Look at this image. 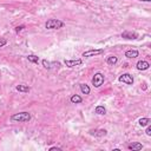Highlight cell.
Segmentation results:
<instances>
[{
    "instance_id": "1",
    "label": "cell",
    "mask_w": 151,
    "mask_h": 151,
    "mask_svg": "<svg viewBox=\"0 0 151 151\" xmlns=\"http://www.w3.org/2000/svg\"><path fill=\"white\" fill-rule=\"evenodd\" d=\"M31 118H32V116L27 111H22V112L14 113V114L11 116V120L12 122H17V123H26V122H29Z\"/></svg>"
},
{
    "instance_id": "2",
    "label": "cell",
    "mask_w": 151,
    "mask_h": 151,
    "mask_svg": "<svg viewBox=\"0 0 151 151\" xmlns=\"http://www.w3.org/2000/svg\"><path fill=\"white\" fill-rule=\"evenodd\" d=\"M65 26V22L59 19H48L45 24V27L47 29H59Z\"/></svg>"
},
{
    "instance_id": "3",
    "label": "cell",
    "mask_w": 151,
    "mask_h": 151,
    "mask_svg": "<svg viewBox=\"0 0 151 151\" xmlns=\"http://www.w3.org/2000/svg\"><path fill=\"white\" fill-rule=\"evenodd\" d=\"M104 83V74L100 73V72H97L94 73V76L92 77V85L94 87H100Z\"/></svg>"
},
{
    "instance_id": "4",
    "label": "cell",
    "mask_w": 151,
    "mask_h": 151,
    "mask_svg": "<svg viewBox=\"0 0 151 151\" xmlns=\"http://www.w3.org/2000/svg\"><path fill=\"white\" fill-rule=\"evenodd\" d=\"M118 80L125 83L126 85H132V84H133V77H132L130 73H124V74L119 76Z\"/></svg>"
},
{
    "instance_id": "5",
    "label": "cell",
    "mask_w": 151,
    "mask_h": 151,
    "mask_svg": "<svg viewBox=\"0 0 151 151\" xmlns=\"http://www.w3.org/2000/svg\"><path fill=\"white\" fill-rule=\"evenodd\" d=\"M104 53V50L103 48H98V50H88V51H85L81 55L85 57V58H90V57H94V55H98V54H101Z\"/></svg>"
},
{
    "instance_id": "6",
    "label": "cell",
    "mask_w": 151,
    "mask_h": 151,
    "mask_svg": "<svg viewBox=\"0 0 151 151\" xmlns=\"http://www.w3.org/2000/svg\"><path fill=\"white\" fill-rule=\"evenodd\" d=\"M81 63H83V60H81V59H72V60L66 59V60L64 61V64H65L67 67H76V66L81 65Z\"/></svg>"
},
{
    "instance_id": "7",
    "label": "cell",
    "mask_w": 151,
    "mask_h": 151,
    "mask_svg": "<svg viewBox=\"0 0 151 151\" xmlns=\"http://www.w3.org/2000/svg\"><path fill=\"white\" fill-rule=\"evenodd\" d=\"M122 38H124V39H132V40H134V39H137V38H138V33L132 32V31H124V32L122 33Z\"/></svg>"
},
{
    "instance_id": "8",
    "label": "cell",
    "mask_w": 151,
    "mask_h": 151,
    "mask_svg": "<svg viewBox=\"0 0 151 151\" xmlns=\"http://www.w3.org/2000/svg\"><path fill=\"white\" fill-rule=\"evenodd\" d=\"M41 63H42V66H44L45 68H47V70H51L52 67H57V68L60 67V63H58V61H57V63H55V61L51 63V61H47L46 59H44Z\"/></svg>"
},
{
    "instance_id": "9",
    "label": "cell",
    "mask_w": 151,
    "mask_h": 151,
    "mask_svg": "<svg viewBox=\"0 0 151 151\" xmlns=\"http://www.w3.org/2000/svg\"><path fill=\"white\" fill-rule=\"evenodd\" d=\"M136 67H137V70H139V71H145V70H147V68L150 67V64H149L147 61H145V60H139V61L136 64Z\"/></svg>"
},
{
    "instance_id": "10",
    "label": "cell",
    "mask_w": 151,
    "mask_h": 151,
    "mask_svg": "<svg viewBox=\"0 0 151 151\" xmlns=\"http://www.w3.org/2000/svg\"><path fill=\"white\" fill-rule=\"evenodd\" d=\"M127 149L129 150H132V151H138V150H142L143 149V145L138 142H134V143H131L127 145Z\"/></svg>"
},
{
    "instance_id": "11",
    "label": "cell",
    "mask_w": 151,
    "mask_h": 151,
    "mask_svg": "<svg viewBox=\"0 0 151 151\" xmlns=\"http://www.w3.org/2000/svg\"><path fill=\"white\" fill-rule=\"evenodd\" d=\"M138 54H139V52H138L137 50H127V51L125 52V57H126V58H130V59L137 58Z\"/></svg>"
},
{
    "instance_id": "12",
    "label": "cell",
    "mask_w": 151,
    "mask_h": 151,
    "mask_svg": "<svg viewBox=\"0 0 151 151\" xmlns=\"http://www.w3.org/2000/svg\"><path fill=\"white\" fill-rule=\"evenodd\" d=\"M90 133L93 134V136H97V137H103V136H106L107 131L103 130V129H100V130H91Z\"/></svg>"
},
{
    "instance_id": "13",
    "label": "cell",
    "mask_w": 151,
    "mask_h": 151,
    "mask_svg": "<svg viewBox=\"0 0 151 151\" xmlns=\"http://www.w3.org/2000/svg\"><path fill=\"white\" fill-rule=\"evenodd\" d=\"M79 87H80L81 93H84V94H88V93L91 92L90 86H88V85H86V84H80V85H79Z\"/></svg>"
},
{
    "instance_id": "14",
    "label": "cell",
    "mask_w": 151,
    "mask_h": 151,
    "mask_svg": "<svg viewBox=\"0 0 151 151\" xmlns=\"http://www.w3.org/2000/svg\"><path fill=\"white\" fill-rule=\"evenodd\" d=\"M70 100H71V103H73V104H80V103L83 101V98H81L80 96H78V94H73Z\"/></svg>"
},
{
    "instance_id": "15",
    "label": "cell",
    "mask_w": 151,
    "mask_h": 151,
    "mask_svg": "<svg viewBox=\"0 0 151 151\" xmlns=\"http://www.w3.org/2000/svg\"><path fill=\"white\" fill-rule=\"evenodd\" d=\"M94 112L97 113V114H106V109L103 106V105H98L96 109H94Z\"/></svg>"
},
{
    "instance_id": "16",
    "label": "cell",
    "mask_w": 151,
    "mask_h": 151,
    "mask_svg": "<svg viewBox=\"0 0 151 151\" xmlns=\"http://www.w3.org/2000/svg\"><path fill=\"white\" fill-rule=\"evenodd\" d=\"M117 61H118V58H117L116 55H110V57H107V59H106V63H107L109 65H116Z\"/></svg>"
},
{
    "instance_id": "17",
    "label": "cell",
    "mask_w": 151,
    "mask_h": 151,
    "mask_svg": "<svg viewBox=\"0 0 151 151\" xmlns=\"http://www.w3.org/2000/svg\"><path fill=\"white\" fill-rule=\"evenodd\" d=\"M17 90L19 91V92H29L31 91V87L28 86V85H18L17 86Z\"/></svg>"
},
{
    "instance_id": "18",
    "label": "cell",
    "mask_w": 151,
    "mask_h": 151,
    "mask_svg": "<svg viewBox=\"0 0 151 151\" xmlns=\"http://www.w3.org/2000/svg\"><path fill=\"white\" fill-rule=\"evenodd\" d=\"M138 123H139L140 126H147V125L151 123V119H150V118H140Z\"/></svg>"
},
{
    "instance_id": "19",
    "label": "cell",
    "mask_w": 151,
    "mask_h": 151,
    "mask_svg": "<svg viewBox=\"0 0 151 151\" xmlns=\"http://www.w3.org/2000/svg\"><path fill=\"white\" fill-rule=\"evenodd\" d=\"M27 60L31 61V63H33V64H38L39 58L37 55H34V54H29V55H27Z\"/></svg>"
},
{
    "instance_id": "20",
    "label": "cell",
    "mask_w": 151,
    "mask_h": 151,
    "mask_svg": "<svg viewBox=\"0 0 151 151\" xmlns=\"http://www.w3.org/2000/svg\"><path fill=\"white\" fill-rule=\"evenodd\" d=\"M5 45H7V39H5V38H0V47H4Z\"/></svg>"
},
{
    "instance_id": "21",
    "label": "cell",
    "mask_w": 151,
    "mask_h": 151,
    "mask_svg": "<svg viewBox=\"0 0 151 151\" xmlns=\"http://www.w3.org/2000/svg\"><path fill=\"white\" fill-rule=\"evenodd\" d=\"M145 134H146V136H151V126H150V124L147 125V127H146V130H145Z\"/></svg>"
},
{
    "instance_id": "22",
    "label": "cell",
    "mask_w": 151,
    "mask_h": 151,
    "mask_svg": "<svg viewBox=\"0 0 151 151\" xmlns=\"http://www.w3.org/2000/svg\"><path fill=\"white\" fill-rule=\"evenodd\" d=\"M24 28H25V26H24V25H20V26H17V27H15V32H17V33H19V32H20V31H22Z\"/></svg>"
},
{
    "instance_id": "23",
    "label": "cell",
    "mask_w": 151,
    "mask_h": 151,
    "mask_svg": "<svg viewBox=\"0 0 151 151\" xmlns=\"http://www.w3.org/2000/svg\"><path fill=\"white\" fill-rule=\"evenodd\" d=\"M55 150H57V151H60L61 149L58 147V146H52V147H50V151H55Z\"/></svg>"
},
{
    "instance_id": "24",
    "label": "cell",
    "mask_w": 151,
    "mask_h": 151,
    "mask_svg": "<svg viewBox=\"0 0 151 151\" xmlns=\"http://www.w3.org/2000/svg\"><path fill=\"white\" fill-rule=\"evenodd\" d=\"M138 1H145V2H150L151 0H138Z\"/></svg>"
}]
</instances>
